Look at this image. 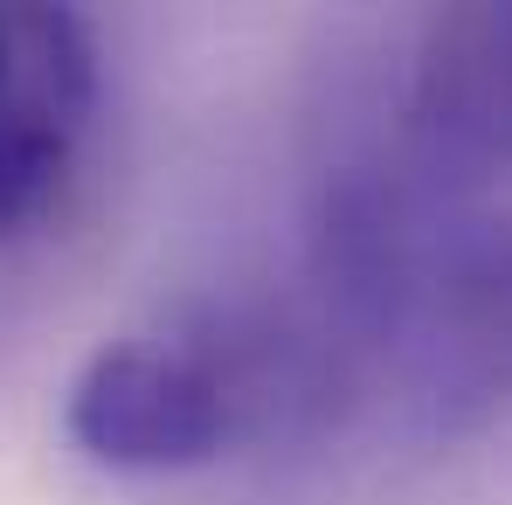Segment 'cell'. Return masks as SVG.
I'll return each mask as SVG.
<instances>
[{"label":"cell","instance_id":"4","mask_svg":"<svg viewBox=\"0 0 512 505\" xmlns=\"http://www.w3.org/2000/svg\"><path fill=\"white\" fill-rule=\"evenodd\" d=\"M409 132L512 167V7H450L423 28Z\"/></svg>","mask_w":512,"mask_h":505},{"label":"cell","instance_id":"2","mask_svg":"<svg viewBox=\"0 0 512 505\" xmlns=\"http://www.w3.org/2000/svg\"><path fill=\"white\" fill-rule=\"evenodd\" d=\"M291 409H326V374L305 326L215 312L97 346L63 395V429L97 471L173 478L229 457Z\"/></svg>","mask_w":512,"mask_h":505},{"label":"cell","instance_id":"3","mask_svg":"<svg viewBox=\"0 0 512 505\" xmlns=\"http://www.w3.org/2000/svg\"><path fill=\"white\" fill-rule=\"evenodd\" d=\"M97 118V42L70 7L0 0V243L70 187Z\"/></svg>","mask_w":512,"mask_h":505},{"label":"cell","instance_id":"1","mask_svg":"<svg viewBox=\"0 0 512 505\" xmlns=\"http://www.w3.org/2000/svg\"><path fill=\"white\" fill-rule=\"evenodd\" d=\"M305 270L326 402L416 436L512 409V167L402 132L326 173Z\"/></svg>","mask_w":512,"mask_h":505}]
</instances>
